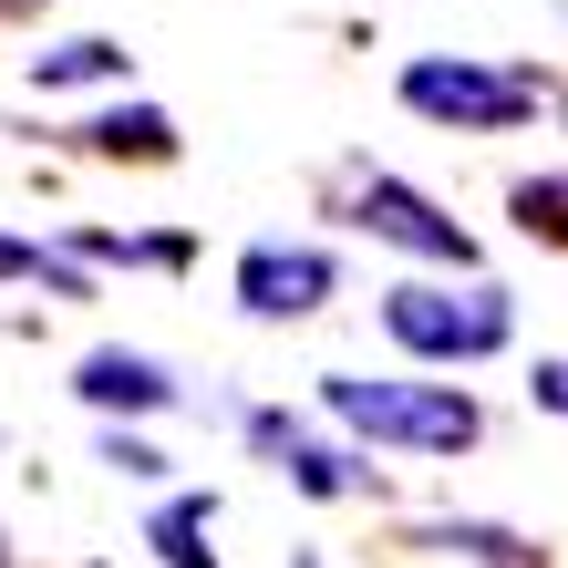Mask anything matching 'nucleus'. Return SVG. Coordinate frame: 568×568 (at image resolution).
<instances>
[{
	"instance_id": "nucleus-11",
	"label": "nucleus",
	"mask_w": 568,
	"mask_h": 568,
	"mask_svg": "<svg viewBox=\"0 0 568 568\" xmlns=\"http://www.w3.org/2000/svg\"><path fill=\"white\" fill-rule=\"evenodd\" d=\"M31 73H42V93H52V83H104V73H124V52H114V42H62V52L31 62Z\"/></svg>"
},
{
	"instance_id": "nucleus-5",
	"label": "nucleus",
	"mask_w": 568,
	"mask_h": 568,
	"mask_svg": "<svg viewBox=\"0 0 568 568\" xmlns=\"http://www.w3.org/2000/svg\"><path fill=\"white\" fill-rule=\"evenodd\" d=\"M239 300L258 321H300V311H321L331 300V248H290V239H258L239 258Z\"/></svg>"
},
{
	"instance_id": "nucleus-7",
	"label": "nucleus",
	"mask_w": 568,
	"mask_h": 568,
	"mask_svg": "<svg viewBox=\"0 0 568 568\" xmlns=\"http://www.w3.org/2000/svg\"><path fill=\"white\" fill-rule=\"evenodd\" d=\"M73 393H83L93 414H165V404H176V373L145 362V352H83Z\"/></svg>"
},
{
	"instance_id": "nucleus-14",
	"label": "nucleus",
	"mask_w": 568,
	"mask_h": 568,
	"mask_svg": "<svg viewBox=\"0 0 568 568\" xmlns=\"http://www.w3.org/2000/svg\"><path fill=\"white\" fill-rule=\"evenodd\" d=\"M104 465L114 476H165V455L145 445V434H104Z\"/></svg>"
},
{
	"instance_id": "nucleus-17",
	"label": "nucleus",
	"mask_w": 568,
	"mask_h": 568,
	"mask_svg": "<svg viewBox=\"0 0 568 568\" xmlns=\"http://www.w3.org/2000/svg\"><path fill=\"white\" fill-rule=\"evenodd\" d=\"M558 124H568V104H558Z\"/></svg>"
},
{
	"instance_id": "nucleus-13",
	"label": "nucleus",
	"mask_w": 568,
	"mask_h": 568,
	"mask_svg": "<svg viewBox=\"0 0 568 568\" xmlns=\"http://www.w3.org/2000/svg\"><path fill=\"white\" fill-rule=\"evenodd\" d=\"M517 217L548 227V239H568V186H538V176H527V186H517Z\"/></svg>"
},
{
	"instance_id": "nucleus-6",
	"label": "nucleus",
	"mask_w": 568,
	"mask_h": 568,
	"mask_svg": "<svg viewBox=\"0 0 568 568\" xmlns=\"http://www.w3.org/2000/svg\"><path fill=\"white\" fill-rule=\"evenodd\" d=\"M248 445L270 455L300 496H362V486H373V465H362V455L321 445V434H311V424H290V414H248Z\"/></svg>"
},
{
	"instance_id": "nucleus-8",
	"label": "nucleus",
	"mask_w": 568,
	"mask_h": 568,
	"mask_svg": "<svg viewBox=\"0 0 568 568\" xmlns=\"http://www.w3.org/2000/svg\"><path fill=\"white\" fill-rule=\"evenodd\" d=\"M414 548H434V558H476V568H538V548L507 538V527H486V517H424Z\"/></svg>"
},
{
	"instance_id": "nucleus-4",
	"label": "nucleus",
	"mask_w": 568,
	"mask_h": 568,
	"mask_svg": "<svg viewBox=\"0 0 568 568\" xmlns=\"http://www.w3.org/2000/svg\"><path fill=\"white\" fill-rule=\"evenodd\" d=\"M362 227L393 248H414V258H445V270H476V239L434 207V196H414L404 176H362Z\"/></svg>"
},
{
	"instance_id": "nucleus-3",
	"label": "nucleus",
	"mask_w": 568,
	"mask_h": 568,
	"mask_svg": "<svg viewBox=\"0 0 568 568\" xmlns=\"http://www.w3.org/2000/svg\"><path fill=\"white\" fill-rule=\"evenodd\" d=\"M404 104L414 114H445V124H476V135H507V124L538 114V83L486 73V62H414V73H404Z\"/></svg>"
},
{
	"instance_id": "nucleus-10",
	"label": "nucleus",
	"mask_w": 568,
	"mask_h": 568,
	"mask_svg": "<svg viewBox=\"0 0 568 568\" xmlns=\"http://www.w3.org/2000/svg\"><path fill=\"white\" fill-rule=\"evenodd\" d=\"M83 145H104V155H165V145H176V124H165L155 104H135V114H93Z\"/></svg>"
},
{
	"instance_id": "nucleus-1",
	"label": "nucleus",
	"mask_w": 568,
	"mask_h": 568,
	"mask_svg": "<svg viewBox=\"0 0 568 568\" xmlns=\"http://www.w3.org/2000/svg\"><path fill=\"white\" fill-rule=\"evenodd\" d=\"M321 414H342L373 445H414V455H465L486 434L476 393L455 383H362V373H321Z\"/></svg>"
},
{
	"instance_id": "nucleus-9",
	"label": "nucleus",
	"mask_w": 568,
	"mask_h": 568,
	"mask_svg": "<svg viewBox=\"0 0 568 568\" xmlns=\"http://www.w3.org/2000/svg\"><path fill=\"white\" fill-rule=\"evenodd\" d=\"M207 527H217V496H165V507H155V527H145V548H155L165 568H217Z\"/></svg>"
},
{
	"instance_id": "nucleus-12",
	"label": "nucleus",
	"mask_w": 568,
	"mask_h": 568,
	"mask_svg": "<svg viewBox=\"0 0 568 568\" xmlns=\"http://www.w3.org/2000/svg\"><path fill=\"white\" fill-rule=\"evenodd\" d=\"M0 280H52L62 300H83V270H73V258H52V248H21V239H0Z\"/></svg>"
},
{
	"instance_id": "nucleus-2",
	"label": "nucleus",
	"mask_w": 568,
	"mask_h": 568,
	"mask_svg": "<svg viewBox=\"0 0 568 568\" xmlns=\"http://www.w3.org/2000/svg\"><path fill=\"white\" fill-rule=\"evenodd\" d=\"M383 331L404 342L414 362H486V352H507L517 342V300L496 290V280H465V290H383Z\"/></svg>"
},
{
	"instance_id": "nucleus-15",
	"label": "nucleus",
	"mask_w": 568,
	"mask_h": 568,
	"mask_svg": "<svg viewBox=\"0 0 568 568\" xmlns=\"http://www.w3.org/2000/svg\"><path fill=\"white\" fill-rule=\"evenodd\" d=\"M527 393H538L548 414H568V362H538V383H527Z\"/></svg>"
},
{
	"instance_id": "nucleus-16",
	"label": "nucleus",
	"mask_w": 568,
	"mask_h": 568,
	"mask_svg": "<svg viewBox=\"0 0 568 568\" xmlns=\"http://www.w3.org/2000/svg\"><path fill=\"white\" fill-rule=\"evenodd\" d=\"M0 568H11V548H0Z\"/></svg>"
}]
</instances>
